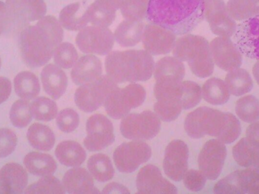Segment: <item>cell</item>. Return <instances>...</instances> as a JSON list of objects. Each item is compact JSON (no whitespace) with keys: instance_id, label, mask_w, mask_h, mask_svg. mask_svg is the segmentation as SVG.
<instances>
[{"instance_id":"1","label":"cell","mask_w":259,"mask_h":194,"mask_svg":"<svg viewBox=\"0 0 259 194\" xmlns=\"http://www.w3.org/2000/svg\"><path fill=\"white\" fill-rule=\"evenodd\" d=\"M205 0H149L146 19L176 36H184L205 19Z\"/></svg>"},{"instance_id":"2","label":"cell","mask_w":259,"mask_h":194,"mask_svg":"<svg viewBox=\"0 0 259 194\" xmlns=\"http://www.w3.org/2000/svg\"><path fill=\"white\" fill-rule=\"evenodd\" d=\"M184 128L192 138L208 135L217 137L225 144L235 141L241 134V125L234 114L207 106L199 107L189 113Z\"/></svg>"},{"instance_id":"3","label":"cell","mask_w":259,"mask_h":194,"mask_svg":"<svg viewBox=\"0 0 259 194\" xmlns=\"http://www.w3.org/2000/svg\"><path fill=\"white\" fill-rule=\"evenodd\" d=\"M107 75L116 84L136 83L149 80L154 73L155 62L146 50L113 51L106 56Z\"/></svg>"},{"instance_id":"4","label":"cell","mask_w":259,"mask_h":194,"mask_svg":"<svg viewBox=\"0 0 259 194\" xmlns=\"http://www.w3.org/2000/svg\"><path fill=\"white\" fill-rule=\"evenodd\" d=\"M174 57L187 62L192 72L200 79L209 77L214 71L210 44L203 36L186 34L177 40Z\"/></svg>"},{"instance_id":"5","label":"cell","mask_w":259,"mask_h":194,"mask_svg":"<svg viewBox=\"0 0 259 194\" xmlns=\"http://www.w3.org/2000/svg\"><path fill=\"white\" fill-rule=\"evenodd\" d=\"M18 44L23 61L31 68L47 65L57 47L51 35L38 23L19 33Z\"/></svg>"},{"instance_id":"6","label":"cell","mask_w":259,"mask_h":194,"mask_svg":"<svg viewBox=\"0 0 259 194\" xmlns=\"http://www.w3.org/2000/svg\"><path fill=\"white\" fill-rule=\"evenodd\" d=\"M183 81L164 79L156 81L154 92L157 99L154 105L155 114L164 122H172L179 117L183 109L181 98Z\"/></svg>"},{"instance_id":"7","label":"cell","mask_w":259,"mask_h":194,"mask_svg":"<svg viewBox=\"0 0 259 194\" xmlns=\"http://www.w3.org/2000/svg\"><path fill=\"white\" fill-rule=\"evenodd\" d=\"M146 93L142 85L131 84L125 88H117L108 96L104 107L114 119H122L132 108L140 106L146 99Z\"/></svg>"},{"instance_id":"8","label":"cell","mask_w":259,"mask_h":194,"mask_svg":"<svg viewBox=\"0 0 259 194\" xmlns=\"http://www.w3.org/2000/svg\"><path fill=\"white\" fill-rule=\"evenodd\" d=\"M118 88V84L109 76H100L97 80L77 88L74 94L76 105L84 112H93L104 105L108 96Z\"/></svg>"},{"instance_id":"9","label":"cell","mask_w":259,"mask_h":194,"mask_svg":"<svg viewBox=\"0 0 259 194\" xmlns=\"http://www.w3.org/2000/svg\"><path fill=\"white\" fill-rule=\"evenodd\" d=\"M161 129V121L153 111L146 110L141 113H132L123 118L120 131L125 138L142 141L156 137Z\"/></svg>"},{"instance_id":"10","label":"cell","mask_w":259,"mask_h":194,"mask_svg":"<svg viewBox=\"0 0 259 194\" xmlns=\"http://www.w3.org/2000/svg\"><path fill=\"white\" fill-rule=\"evenodd\" d=\"M115 36L109 27L90 26L77 33L76 44L82 53L107 56L112 52Z\"/></svg>"},{"instance_id":"11","label":"cell","mask_w":259,"mask_h":194,"mask_svg":"<svg viewBox=\"0 0 259 194\" xmlns=\"http://www.w3.org/2000/svg\"><path fill=\"white\" fill-rule=\"evenodd\" d=\"M152 157L150 146L143 141H133L120 145L113 154L117 169L123 173L135 172L140 165L147 163Z\"/></svg>"},{"instance_id":"12","label":"cell","mask_w":259,"mask_h":194,"mask_svg":"<svg viewBox=\"0 0 259 194\" xmlns=\"http://www.w3.org/2000/svg\"><path fill=\"white\" fill-rule=\"evenodd\" d=\"M86 130L87 137L83 140V145L88 150H102L115 141L113 125L103 114L91 116L87 122Z\"/></svg>"},{"instance_id":"13","label":"cell","mask_w":259,"mask_h":194,"mask_svg":"<svg viewBox=\"0 0 259 194\" xmlns=\"http://www.w3.org/2000/svg\"><path fill=\"white\" fill-rule=\"evenodd\" d=\"M226 157L225 143L218 139L208 140L204 145L198 158L199 169L207 179L214 181L220 176Z\"/></svg>"},{"instance_id":"14","label":"cell","mask_w":259,"mask_h":194,"mask_svg":"<svg viewBox=\"0 0 259 194\" xmlns=\"http://www.w3.org/2000/svg\"><path fill=\"white\" fill-rule=\"evenodd\" d=\"M205 3V19L209 24L211 32L222 37L234 36L237 24L230 15L224 0H210Z\"/></svg>"},{"instance_id":"15","label":"cell","mask_w":259,"mask_h":194,"mask_svg":"<svg viewBox=\"0 0 259 194\" xmlns=\"http://www.w3.org/2000/svg\"><path fill=\"white\" fill-rule=\"evenodd\" d=\"M233 42L243 56L259 60V15L237 24Z\"/></svg>"},{"instance_id":"16","label":"cell","mask_w":259,"mask_h":194,"mask_svg":"<svg viewBox=\"0 0 259 194\" xmlns=\"http://www.w3.org/2000/svg\"><path fill=\"white\" fill-rule=\"evenodd\" d=\"M246 134L233 148L234 160L242 167L259 169V122L251 124Z\"/></svg>"},{"instance_id":"17","label":"cell","mask_w":259,"mask_h":194,"mask_svg":"<svg viewBox=\"0 0 259 194\" xmlns=\"http://www.w3.org/2000/svg\"><path fill=\"white\" fill-rule=\"evenodd\" d=\"M189 148L182 140L170 142L164 152L163 169L170 179L180 181L188 170Z\"/></svg>"},{"instance_id":"18","label":"cell","mask_w":259,"mask_h":194,"mask_svg":"<svg viewBox=\"0 0 259 194\" xmlns=\"http://www.w3.org/2000/svg\"><path fill=\"white\" fill-rule=\"evenodd\" d=\"M214 63L224 71H231L243 64V55L231 38L218 36L210 43Z\"/></svg>"},{"instance_id":"19","label":"cell","mask_w":259,"mask_h":194,"mask_svg":"<svg viewBox=\"0 0 259 194\" xmlns=\"http://www.w3.org/2000/svg\"><path fill=\"white\" fill-rule=\"evenodd\" d=\"M137 187L141 194H178V189L163 178L161 171L153 165L140 169L137 175Z\"/></svg>"},{"instance_id":"20","label":"cell","mask_w":259,"mask_h":194,"mask_svg":"<svg viewBox=\"0 0 259 194\" xmlns=\"http://www.w3.org/2000/svg\"><path fill=\"white\" fill-rule=\"evenodd\" d=\"M145 50L154 56L168 54L176 43V35L155 24L145 25L142 37Z\"/></svg>"},{"instance_id":"21","label":"cell","mask_w":259,"mask_h":194,"mask_svg":"<svg viewBox=\"0 0 259 194\" xmlns=\"http://www.w3.org/2000/svg\"><path fill=\"white\" fill-rule=\"evenodd\" d=\"M27 182V171L18 163H8L0 169V194H24Z\"/></svg>"},{"instance_id":"22","label":"cell","mask_w":259,"mask_h":194,"mask_svg":"<svg viewBox=\"0 0 259 194\" xmlns=\"http://www.w3.org/2000/svg\"><path fill=\"white\" fill-rule=\"evenodd\" d=\"M101 61L94 55H86L77 60L72 68L71 77L76 85H85L94 82L103 75Z\"/></svg>"},{"instance_id":"23","label":"cell","mask_w":259,"mask_h":194,"mask_svg":"<svg viewBox=\"0 0 259 194\" xmlns=\"http://www.w3.org/2000/svg\"><path fill=\"white\" fill-rule=\"evenodd\" d=\"M41 81L44 91L53 99L62 97L68 87V77L65 71L53 64H49L42 68Z\"/></svg>"},{"instance_id":"24","label":"cell","mask_w":259,"mask_h":194,"mask_svg":"<svg viewBox=\"0 0 259 194\" xmlns=\"http://www.w3.org/2000/svg\"><path fill=\"white\" fill-rule=\"evenodd\" d=\"M88 6L80 3H71L62 9L59 22L63 28L71 31H80L90 23Z\"/></svg>"},{"instance_id":"25","label":"cell","mask_w":259,"mask_h":194,"mask_svg":"<svg viewBox=\"0 0 259 194\" xmlns=\"http://www.w3.org/2000/svg\"><path fill=\"white\" fill-rule=\"evenodd\" d=\"M26 169L36 177L53 175L57 169V164L53 157L42 152H32L24 159Z\"/></svg>"},{"instance_id":"26","label":"cell","mask_w":259,"mask_h":194,"mask_svg":"<svg viewBox=\"0 0 259 194\" xmlns=\"http://www.w3.org/2000/svg\"><path fill=\"white\" fill-rule=\"evenodd\" d=\"M144 27L143 21L125 19L115 30V41L122 47H134L142 41Z\"/></svg>"},{"instance_id":"27","label":"cell","mask_w":259,"mask_h":194,"mask_svg":"<svg viewBox=\"0 0 259 194\" xmlns=\"http://www.w3.org/2000/svg\"><path fill=\"white\" fill-rule=\"evenodd\" d=\"M56 158L61 164L68 167H77L86 160V151L80 143L71 140L63 141L56 149Z\"/></svg>"},{"instance_id":"28","label":"cell","mask_w":259,"mask_h":194,"mask_svg":"<svg viewBox=\"0 0 259 194\" xmlns=\"http://www.w3.org/2000/svg\"><path fill=\"white\" fill-rule=\"evenodd\" d=\"M16 95L24 100L36 99L40 92V85L37 76L30 71H21L14 79Z\"/></svg>"},{"instance_id":"29","label":"cell","mask_w":259,"mask_h":194,"mask_svg":"<svg viewBox=\"0 0 259 194\" xmlns=\"http://www.w3.org/2000/svg\"><path fill=\"white\" fill-rule=\"evenodd\" d=\"M27 138L32 147L37 150L50 151L56 143L53 131L47 125L34 123L27 130Z\"/></svg>"},{"instance_id":"30","label":"cell","mask_w":259,"mask_h":194,"mask_svg":"<svg viewBox=\"0 0 259 194\" xmlns=\"http://www.w3.org/2000/svg\"><path fill=\"white\" fill-rule=\"evenodd\" d=\"M185 66L183 62L171 56H166L155 64L154 77L155 81L164 79H176L184 80Z\"/></svg>"},{"instance_id":"31","label":"cell","mask_w":259,"mask_h":194,"mask_svg":"<svg viewBox=\"0 0 259 194\" xmlns=\"http://www.w3.org/2000/svg\"><path fill=\"white\" fill-rule=\"evenodd\" d=\"M225 84L230 94L240 97L250 92L253 88V81L249 73L243 68H237L228 71L225 77Z\"/></svg>"},{"instance_id":"32","label":"cell","mask_w":259,"mask_h":194,"mask_svg":"<svg viewBox=\"0 0 259 194\" xmlns=\"http://www.w3.org/2000/svg\"><path fill=\"white\" fill-rule=\"evenodd\" d=\"M202 95L207 102L214 105H224L231 97L225 82L217 77H212L205 82L202 86Z\"/></svg>"},{"instance_id":"33","label":"cell","mask_w":259,"mask_h":194,"mask_svg":"<svg viewBox=\"0 0 259 194\" xmlns=\"http://www.w3.org/2000/svg\"><path fill=\"white\" fill-rule=\"evenodd\" d=\"M91 175L100 182L110 181L115 175L112 161L108 156L98 153L91 157L88 163Z\"/></svg>"},{"instance_id":"34","label":"cell","mask_w":259,"mask_h":194,"mask_svg":"<svg viewBox=\"0 0 259 194\" xmlns=\"http://www.w3.org/2000/svg\"><path fill=\"white\" fill-rule=\"evenodd\" d=\"M227 9L236 21L259 15V0H229Z\"/></svg>"},{"instance_id":"35","label":"cell","mask_w":259,"mask_h":194,"mask_svg":"<svg viewBox=\"0 0 259 194\" xmlns=\"http://www.w3.org/2000/svg\"><path fill=\"white\" fill-rule=\"evenodd\" d=\"M32 116L36 121L50 122L58 114L57 104L50 98L36 97L30 103Z\"/></svg>"},{"instance_id":"36","label":"cell","mask_w":259,"mask_h":194,"mask_svg":"<svg viewBox=\"0 0 259 194\" xmlns=\"http://www.w3.org/2000/svg\"><path fill=\"white\" fill-rule=\"evenodd\" d=\"M62 184L65 191L73 194L77 189L85 184H94L93 176L83 168H74L70 169L64 175Z\"/></svg>"},{"instance_id":"37","label":"cell","mask_w":259,"mask_h":194,"mask_svg":"<svg viewBox=\"0 0 259 194\" xmlns=\"http://www.w3.org/2000/svg\"><path fill=\"white\" fill-rule=\"evenodd\" d=\"M235 109L237 115L243 122L254 123L259 120V100L254 96H245L239 99Z\"/></svg>"},{"instance_id":"38","label":"cell","mask_w":259,"mask_h":194,"mask_svg":"<svg viewBox=\"0 0 259 194\" xmlns=\"http://www.w3.org/2000/svg\"><path fill=\"white\" fill-rule=\"evenodd\" d=\"M90 23L97 27H109L112 25L116 17V11L94 2L88 6Z\"/></svg>"},{"instance_id":"39","label":"cell","mask_w":259,"mask_h":194,"mask_svg":"<svg viewBox=\"0 0 259 194\" xmlns=\"http://www.w3.org/2000/svg\"><path fill=\"white\" fill-rule=\"evenodd\" d=\"M65 192L62 183L56 177L49 175L28 186L24 194H65Z\"/></svg>"},{"instance_id":"40","label":"cell","mask_w":259,"mask_h":194,"mask_svg":"<svg viewBox=\"0 0 259 194\" xmlns=\"http://www.w3.org/2000/svg\"><path fill=\"white\" fill-rule=\"evenodd\" d=\"M53 59L58 67L64 69L73 68L78 60V53L73 44L62 43L55 48Z\"/></svg>"},{"instance_id":"41","label":"cell","mask_w":259,"mask_h":194,"mask_svg":"<svg viewBox=\"0 0 259 194\" xmlns=\"http://www.w3.org/2000/svg\"><path fill=\"white\" fill-rule=\"evenodd\" d=\"M9 118L14 126L18 128H26L33 119L29 101L22 99L15 101L11 108Z\"/></svg>"},{"instance_id":"42","label":"cell","mask_w":259,"mask_h":194,"mask_svg":"<svg viewBox=\"0 0 259 194\" xmlns=\"http://www.w3.org/2000/svg\"><path fill=\"white\" fill-rule=\"evenodd\" d=\"M214 194H246L240 171H236L220 180L214 187Z\"/></svg>"},{"instance_id":"43","label":"cell","mask_w":259,"mask_h":194,"mask_svg":"<svg viewBox=\"0 0 259 194\" xmlns=\"http://www.w3.org/2000/svg\"><path fill=\"white\" fill-rule=\"evenodd\" d=\"M149 0H123L121 12L126 20L142 21L146 18Z\"/></svg>"},{"instance_id":"44","label":"cell","mask_w":259,"mask_h":194,"mask_svg":"<svg viewBox=\"0 0 259 194\" xmlns=\"http://www.w3.org/2000/svg\"><path fill=\"white\" fill-rule=\"evenodd\" d=\"M183 94L181 103L185 110L194 108L202 100V88L193 82H183Z\"/></svg>"},{"instance_id":"45","label":"cell","mask_w":259,"mask_h":194,"mask_svg":"<svg viewBox=\"0 0 259 194\" xmlns=\"http://www.w3.org/2000/svg\"><path fill=\"white\" fill-rule=\"evenodd\" d=\"M79 122V114L72 108L62 110L56 116V125L62 132H72L78 127Z\"/></svg>"},{"instance_id":"46","label":"cell","mask_w":259,"mask_h":194,"mask_svg":"<svg viewBox=\"0 0 259 194\" xmlns=\"http://www.w3.org/2000/svg\"><path fill=\"white\" fill-rule=\"evenodd\" d=\"M37 23L42 25L51 35L56 46L62 44L64 37L63 27L57 18L52 15H47L39 19Z\"/></svg>"},{"instance_id":"47","label":"cell","mask_w":259,"mask_h":194,"mask_svg":"<svg viewBox=\"0 0 259 194\" xmlns=\"http://www.w3.org/2000/svg\"><path fill=\"white\" fill-rule=\"evenodd\" d=\"M18 143L16 134L11 129H0V157H9L15 151Z\"/></svg>"},{"instance_id":"48","label":"cell","mask_w":259,"mask_h":194,"mask_svg":"<svg viewBox=\"0 0 259 194\" xmlns=\"http://www.w3.org/2000/svg\"><path fill=\"white\" fill-rule=\"evenodd\" d=\"M240 175L246 193L259 194V169L247 168L240 171Z\"/></svg>"},{"instance_id":"49","label":"cell","mask_w":259,"mask_h":194,"mask_svg":"<svg viewBox=\"0 0 259 194\" xmlns=\"http://www.w3.org/2000/svg\"><path fill=\"white\" fill-rule=\"evenodd\" d=\"M183 179L184 185L189 190L198 192L204 188L207 178L201 171L191 169L186 172Z\"/></svg>"},{"instance_id":"50","label":"cell","mask_w":259,"mask_h":194,"mask_svg":"<svg viewBox=\"0 0 259 194\" xmlns=\"http://www.w3.org/2000/svg\"><path fill=\"white\" fill-rule=\"evenodd\" d=\"M28 13L30 22L39 21L46 16L47 8L44 0H20Z\"/></svg>"},{"instance_id":"51","label":"cell","mask_w":259,"mask_h":194,"mask_svg":"<svg viewBox=\"0 0 259 194\" xmlns=\"http://www.w3.org/2000/svg\"><path fill=\"white\" fill-rule=\"evenodd\" d=\"M12 89L10 81L6 77H0V105L10 97Z\"/></svg>"},{"instance_id":"52","label":"cell","mask_w":259,"mask_h":194,"mask_svg":"<svg viewBox=\"0 0 259 194\" xmlns=\"http://www.w3.org/2000/svg\"><path fill=\"white\" fill-rule=\"evenodd\" d=\"M102 194H131V192L125 186L117 182L108 184L103 188Z\"/></svg>"},{"instance_id":"53","label":"cell","mask_w":259,"mask_h":194,"mask_svg":"<svg viewBox=\"0 0 259 194\" xmlns=\"http://www.w3.org/2000/svg\"><path fill=\"white\" fill-rule=\"evenodd\" d=\"M7 28V9L6 3L0 1V36L6 33Z\"/></svg>"},{"instance_id":"54","label":"cell","mask_w":259,"mask_h":194,"mask_svg":"<svg viewBox=\"0 0 259 194\" xmlns=\"http://www.w3.org/2000/svg\"><path fill=\"white\" fill-rule=\"evenodd\" d=\"M73 194H101L94 184H88L77 189Z\"/></svg>"},{"instance_id":"55","label":"cell","mask_w":259,"mask_h":194,"mask_svg":"<svg viewBox=\"0 0 259 194\" xmlns=\"http://www.w3.org/2000/svg\"><path fill=\"white\" fill-rule=\"evenodd\" d=\"M103 6L117 11L121 8L123 0H95Z\"/></svg>"},{"instance_id":"56","label":"cell","mask_w":259,"mask_h":194,"mask_svg":"<svg viewBox=\"0 0 259 194\" xmlns=\"http://www.w3.org/2000/svg\"><path fill=\"white\" fill-rule=\"evenodd\" d=\"M252 73H253L254 79L256 81L257 84L259 85V60L255 62L252 68Z\"/></svg>"},{"instance_id":"57","label":"cell","mask_w":259,"mask_h":194,"mask_svg":"<svg viewBox=\"0 0 259 194\" xmlns=\"http://www.w3.org/2000/svg\"><path fill=\"white\" fill-rule=\"evenodd\" d=\"M1 65H2V61H1V58H0V69H1Z\"/></svg>"},{"instance_id":"58","label":"cell","mask_w":259,"mask_h":194,"mask_svg":"<svg viewBox=\"0 0 259 194\" xmlns=\"http://www.w3.org/2000/svg\"><path fill=\"white\" fill-rule=\"evenodd\" d=\"M136 194H141V193H139V192H137V193Z\"/></svg>"},{"instance_id":"59","label":"cell","mask_w":259,"mask_h":194,"mask_svg":"<svg viewBox=\"0 0 259 194\" xmlns=\"http://www.w3.org/2000/svg\"><path fill=\"white\" fill-rule=\"evenodd\" d=\"M205 1H210V0H205Z\"/></svg>"},{"instance_id":"60","label":"cell","mask_w":259,"mask_h":194,"mask_svg":"<svg viewBox=\"0 0 259 194\" xmlns=\"http://www.w3.org/2000/svg\"><path fill=\"white\" fill-rule=\"evenodd\" d=\"M0 158H1V157H0Z\"/></svg>"}]
</instances>
